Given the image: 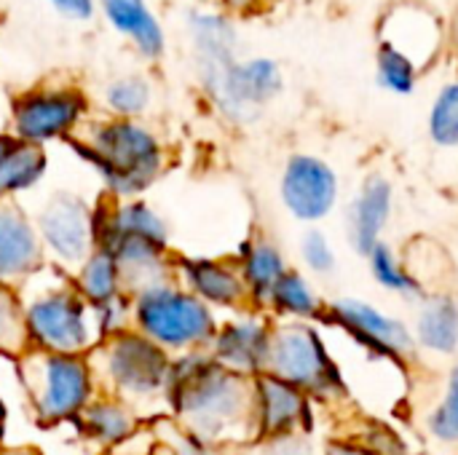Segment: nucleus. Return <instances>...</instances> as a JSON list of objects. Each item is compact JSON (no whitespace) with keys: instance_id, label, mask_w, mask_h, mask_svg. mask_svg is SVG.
I'll use <instances>...</instances> for the list:
<instances>
[{"instance_id":"2","label":"nucleus","mask_w":458,"mask_h":455,"mask_svg":"<svg viewBox=\"0 0 458 455\" xmlns=\"http://www.w3.org/2000/svg\"><path fill=\"white\" fill-rule=\"evenodd\" d=\"M70 145L121 198H131L150 188L164 169V147L140 121L105 118L89 123L83 137H70Z\"/></svg>"},{"instance_id":"42","label":"nucleus","mask_w":458,"mask_h":455,"mask_svg":"<svg viewBox=\"0 0 458 455\" xmlns=\"http://www.w3.org/2000/svg\"><path fill=\"white\" fill-rule=\"evenodd\" d=\"M0 455H35L32 451H8V453H0Z\"/></svg>"},{"instance_id":"27","label":"nucleus","mask_w":458,"mask_h":455,"mask_svg":"<svg viewBox=\"0 0 458 455\" xmlns=\"http://www.w3.org/2000/svg\"><path fill=\"white\" fill-rule=\"evenodd\" d=\"M78 292L83 300H89V306L99 308L115 298H121V276H118V265L113 260V255L107 249H94L86 263L78 271Z\"/></svg>"},{"instance_id":"35","label":"nucleus","mask_w":458,"mask_h":455,"mask_svg":"<svg viewBox=\"0 0 458 455\" xmlns=\"http://www.w3.org/2000/svg\"><path fill=\"white\" fill-rule=\"evenodd\" d=\"M301 260L314 276H330L338 268L335 247L330 244L327 233L319 228H311L301 239Z\"/></svg>"},{"instance_id":"15","label":"nucleus","mask_w":458,"mask_h":455,"mask_svg":"<svg viewBox=\"0 0 458 455\" xmlns=\"http://www.w3.org/2000/svg\"><path fill=\"white\" fill-rule=\"evenodd\" d=\"M311 400L274 378L258 375L255 378V432L258 440H279L293 434H309L311 429Z\"/></svg>"},{"instance_id":"29","label":"nucleus","mask_w":458,"mask_h":455,"mask_svg":"<svg viewBox=\"0 0 458 455\" xmlns=\"http://www.w3.org/2000/svg\"><path fill=\"white\" fill-rule=\"evenodd\" d=\"M83 432L99 445H118L134 429V416L121 402H91L81 410Z\"/></svg>"},{"instance_id":"5","label":"nucleus","mask_w":458,"mask_h":455,"mask_svg":"<svg viewBox=\"0 0 458 455\" xmlns=\"http://www.w3.org/2000/svg\"><path fill=\"white\" fill-rule=\"evenodd\" d=\"M199 86L220 118L247 126L258 121L274 99H279L284 91V72L271 56H239L225 70L199 80Z\"/></svg>"},{"instance_id":"38","label":"nucleus","mask_w":458,"mask_h":455,"mask_svg":"<svg viewBox=\"0 0 458 455\" xmlns=\"http://www.w3.org/2000/svg\"><path fill=\"white\" fill-rule=\"evenodd\" d=\"M48 5L67 21H91L97 16V0H48Z\"/></svg>"},{"instance_id":"21","label":"nucleus","mask_w":458,"mask_h":455,"mask_svg":"<svg viewBox=\"0 0 458 455\" xmlns=\"http://www.w3.org/2000/svg\"><path fill=\"white\" fill-rule=\"evenodd\" d=\"M180 268H182L185 284L191 287V295H196L201 303L223 306V308H239L250 303V292L236 263L185 257Z\"/></svg>"},{"instance_id":"37","label":"nucleus","mask_w":458,"mask_h":455,"mask_svg":"<svg viewBox=\"0 0 458 455\" xmlns=\"http://www.w3.org/2000/svg\"><path fill=\"white\" fill-rule=\"evenodd\" d=\"M244 455H322L317 453L309 434H293L279 440H258L252 442V451Z\"/></svg>"},{"instance_id":"22","label":"nucleus","mask_w":458,"mask_h":455,"mask_svg":"<svg viewBox=\"0 0 458 455\" xmlns=\"http://www.w3.org/2000/svg\"><path fill=\"white\" fill-rule=\"evenodd\" d=\"M99 249H107L113 255L118 265L121 287H126L134 298L153 287L169 284V265L164 260L161 247H153L140 239H115Z\"/></svg>"},{"instance_id":"12","label":"nucleus","mask_w":458,"mask_h":455,"mask_svg":"<svg viewBox=\"0 0 458 455\" xmlns=\"http://www.w3.org/2000/svg\"><path fill=\"white\" fill-rule=\"evenodd\" d=\"M378 43L400 51L427 72L445 51V21L419 0H394L378 19Z\"/></svg>"},{"instance_id":"28","label":"nucleus","mask_w":458,"mask_h":455,"mask_svg":"<svg viewBox=\"0 0 458 455\" xmlns=\"http://www.w3.org/2000/svg\"><path fill=\"white\" fill-rule=\"evenodd\" d=\"M150 102H153V83L148 80V75L140 72L118 75L102 88V105L107 107L110 118L137 121L140 115H145Z\"/></svg>"},{"instance_id":"34","label":"nucleus","mask_w":458,"mask_h":455,"mask_svg":"<svg viewBox=\"0 0 458 455\" xmlns=\"http://www.w3.org/2000/svg\"><path fill=\"white\" fill-rule=\"evenodd\" d=\"M349 437L362 442L373 455H413V448L408 445V440L384 418L360 416L357 426Z\"/></svg>"},{"instance_id":"30","label":"nucleus","mask_w":458,"mask_h":455,"mask_svg":"<svg viewBox=\"0 0 458 455\" xmlns=\"http://www.w3.org/2000/svg\"><path fill=\"white\" fill-rule=\"evenodd\" d=\"M46 172V153L38 145L16 142L0 164V198L32 188Z\"/></svg>"},{"instance_id":"6","label":"nucleus","mask_w":458,"mask_h":455,"mask_svg":"<svg viewBox=\"0 0 458 455\" xmlns=\"http://www.w3.org/2000/svg\"><path fill=\"white\" fill-rule=\"evenodd\" d=\"M89 115V97L78 86H35L11 105V134L19 142L43 147L51 139H70Z\"/></svg>"},{"instance_id":"25","label":"nucleus","mask_w":458,"mask_h":455,"mask_svg":"<svg viewBox=\"0 0 458 455\" xmlns=\"http://www.w3.org/2000/svg\"><path fill=\"white\" fill-rule=\"evenodd\" d=\"M266 308L274 311L279 316V322L322 324L325 322V311H327V300H322V295L309 282V276H303L301 271L290 268L279 279V284L274 287Z\"/></svg>"},{"instance_id":"26","label":"nucleus","mask_w":458,"mask_h":455,"mask_svg":"<svg viewBox=\"0 0 458 455\" xmlns=\"http://www.w3.org/2000/svg\"><path fill=\"white\" fill-rule=\"evenodd\" d=\"M365 260H368V271H370L373 282L384 292L397 295V298H408V300H419L421 295H427L421 290V284L413 279V274H411L403 252L394 249L392 244L381 241Z\"/></svg>"},{"instance_id":"3","label":"nucleus","mask_w":458,"mask_h":455,"mask_svg":"<svg viewBox=\"0 0 458 455\" xmlns=\"http://www.w3.org/2000/svg\"><path fill=\"white\" fill-rule=\"evenodd\" d=\"M266 375H274L301 389L311 402L330 405V408L341 402L349 405L344 378L317 324H303V322L271 324Z\"/></svg>"},{"instance_id":"4","label":"nucleus","mask_w":458,"mask_h":455,"mask_svg":"<svg viewBox=\"0 0 458 455\" xmlns=\"http://www.w3.org/2000/svg\"><path fill=\"white\" fill-rule=\"evenodd\" d=\"M134 319L140 333L164 351L209 346L217 333L212 308L201 303L196 295L177 290L172 284H161L137 295Z\"/></svg>"},{"instance_id":"36","label":"nucleus","mask_w":458,"mask_h":455,"mask_svg":"<svg viewBox=\"0 0 458 455\" xmlns=\"http://www.w3.org/2000/svg\"><path fill=\"white\" fill-rule=\"evenodd\" d=\"M27 341V327H24V314L16 303V298L0 287V351L16 354L24 349Z\"/></svg>"},{"instance_id":"39","label":"nucleus","mask_w":458,"mask_h":455,"mask_svg":"<svg viewBox=\"0 0 458 455\" xmlns=\"http://www.w3.org/2000/svg\"><path fill=\"white\" fill-rule=\"evenodd\" d=\"M322 455H373L362 442H357L354 437L344 434V437H333L325 442Z\"/></svg>"},{"instance_id":"7","label":"nucleus","mask_w":458,"mask_h":455,"mask_svg":"<svg viewBox=\"0 0 458 455\" xmlns=\"http://www.w3.org/2000/svg\"><path fill=\"white\" fill-rule=\"evenodd\" d=\"M24 386L40 421L56 424L81 416L91 397L86 362L78 357L38 351L24 362Z\"/></svg>"},{"instance_id":"33","label":"nucleus","mask_w":458,"mask_h":455,"mask_svg":"<svg viewBox=\"0 0 458 455\" xmlns=\"http://www.w3.org/2000/svg\"><path fill=\"white\" fill-rule=\"evenodd\" d=\"M424 426L432 440L458 448V362L445 373L440 400L429 408Z\"/></svg>"},{"instance_id":"41","label":"nucleus","mask_w":458,"mask_h":455,"mask_svg":"<svg viewBox=\"0 0 458 455\" xmlns=\"http://www.w3.org/2000/svg\"><path fill=\"white\" fill-rule=\"evenodd\" d=\"M16 142H19V139H16L13 134H5V131H0V164H3V158H5V156L13 150V147H16Z\"/></svg>"},{"instance_id":"20","label":"nucleus","mask_w":458,"mask_h":455,"mask_svg":"<svg viewBox=\"0 0 458 455\" xmlns=\"http://www.w3.org/2000/svg\"><path fill=\"white\" fill-rule=\"evenodd\" d=\"M43 244L13 201H0V282L30 276L40 268Z\"/></svg>"},{"instance_id":"9","label":"nucleus","mask_w":458,"mask_h":455,"mask_svg":"<svg viewBox=\"0 0 458 455\" xmlns=\"http://www.w3.org/2000/svg\"><path fill=\"white\" fill-rule=\"evenodd\" d=\"M279 198L293 220L319 225L341 201L338 169L317 153H293L282 166Z\"/></svg>"},{"instance_id":"1","label":"nucleus","mask_w":458,"mask_h":455,"mask_svg":"<svg viewBox=\"0 0 458 455\" xmlns=\"http://www.w3.org/2000/svg\"><path fill=\"white\" fill-rule=\"evenodd\" d=\"M166 392L193 440L207 445L258 442L255 378L236 375L212 357L188 354L172 362Z\"/></svg>"},{"instance_id":"18","label":"nucleus","mask_w":458,"mask_h":455,"mask_svg":"<svg viewBox=\"0 0 458 455\" xmlns=\"http://www.w3.org/2000/svg\"><path fill=\"white\" fill-rule=\"evenodd\" d=\"M411 333L419 354L454 359L458 354V298L451 290H435L416 300Z\"/></svg>"},{"instance_id":"31","label":"nucleus","mask_w":458,"mask_h":455,"mask_svg":"<svg viewBox=\"0 0 458 455\" xmlns=\"http://www.w3.org/2000/svg\"><path fill=\"white\" fill-rule=\"evenodd\" d=\"M427 134L435 147L458 150V75L445 80L429 102Z\"/></svg>"},{"instance_id":"23","label":"nucleus","mask_w":458,"mask_h":455,"mask_svg":"<svg viewBox=\"0 0 458 455\" xmlns=\"http://www.w3.org/2000/svg\"><path fill=\"white\" fill-rule=\"evenodd\" d=\"M236 265L247 284L250 303L263 306V308L268 306V298H271L274 287L279 284V279L290 271L284 252L271 239H263V236L244 241Z\"/></svg>"},{"instance_id":"32","label":"nucleus","mask_w":458,"mask_h":455,"mask_svg":"<svg viewBox=\"0 0 458 455\" xmlns=\"http://www.w3.org/2000/svg\"><path fill=\"white\" fill-rule=\"evenodd\" d=\"M421 75L424 72L408 56H403L400 51L378 43V48H376V80L386 94L411 97L419 88Z\"/></svg>"},{"instance_id":"10","label":"nucleus","mask_w":458,"mask_h":455,"mask_svg":"<svg viewBox=\"0 0 458 455\" xmlns=\"http://www.w3.org/2000/svg\"><path fill=\"white\" fill-rule=\"evenodd\" d=\"M105 375L113 389L126 400H150L169 383L172 362L161 346L142 333L110 335L105 351Z\"/></svg>"},{"instance_id":"19","label":"nucleus","mask_w":458,"mask_h":455,"mask_svg":"<svg viewBox=\"0 0 458 455\" xmlns=\"http://www.w3.org/2000/svg\"><path fill=\"white\" fill-rule=\"evenodd\" d=\"M97 13L145 62H158L166 54V29L148 0H97Z\"/></svg>"},{"instance_id":"8","label":"nucleus","mask_w":458,"mask_h":455,"mask_svg":"<svg viewBox=\"0 0 458 455\" xmlns=\"http://www.w3.org/2000/svg\"><path fill=\"white\" fill-rule=\"evenodd\" d=\"M322 324L344 333L346 338H352L354 343H360L370 351L394 357L400 362L411 365L419 357L411 324L400 316L386 314L384 308H378L370 300L352 298V295L327 300Z\"/></svg>"},{"instance_id":"17","label":"nucleus","mask_w":458,"mask_h":455,"mask_svg":"<svg viewBox=\"0 0 458 455\" xmlns=\"http://www.w3.org/2000/svg\"><path fill=\"white\" fill-rule=\"evenodd\" d=\"M268 343H271V322H266L263 316L247 314L242 319H233L217 327L209 343L212 349L209 357L236 375L258 378L266 373Z\"/></svg>"},{"instance_id":"40","label":"nucleus","mask_w":458,"mask_h":455,"mask_svg":"<svg viewBox=\"0 0 458 455\" xmlns=\"http://www.w3.org/2000/svg\"><path fill=\"white\" fill-rule=\"evenodd\" d=\"M268 0H215V5L220 8V11H225L228 16H252V13H258V11H263V5H266Z\"/></svg>"},{"instance_id":"11","label":"nucleus","mask_w":458,"mask_h":455,"mask_svg":"<svg viewBox=\"0 0 458 455\" xmlns=\"http://www.w3.org/2000/svg\"><path fill=\"white\" fill-rule=\"evenodd\" d=\"M27 341L38 351L78 357L91 343V324L81 295L56 290L30 303L24 314Z\"/></svg>"},{"instance_id":"16","label":"nucleus","mask_w":458,"mask_h":455,"mask_svg":"<svg viewBox=\"0 0 458 455\" xmlns=\"http://www.w3.org/2000/svg\"><path fill=\"white\" fill-rule=\"evenodd\" d=\"M394 215V185L386 174L370 172L346 209V236L357 255L368 257L381 241Z\"/></svg>"},{"instance_id":"14","label":"nucleus","mask_w":458,"mask_h":455,"mask_svg":"<svg viewBox=\"0 0 458 455\" xmlns=\"http://www.w3.org/2000/svg\"><path fill=\"white\" fill-rule=\"evenodd\" d=\"M185 35L196 78L204 80L239 59L236 19L217 5H193L185 11Z\"/></svg>"},{"instance_id":"24","label":"nucleus","mask_w":458,"mask_h":455,"mask_svg":"<svg viewBox=\"0 0 458 455\" xmlns=\"http://www.w3.org/2000/svg\"><path fill=\"white\" fill-rule=\"evenodd\" d=\"M94 239L99 247H107L115 239H140L153 247H166L164 220L142 201H126L107 215L105 223L94 220Z\"/></svg>"},{"instance_id":"13","label":"nucleus","mask_w":458,"mask_h":455,"mask_svg":"<svg viewBox=\"0 0 458 455\" xmlns=\"http://www.w3.org/2000/svg\"><path fill=\"white\" fill-rule=\"evenodd\" d=\"M40 244L64 265H83L94 252V217L89 206L70 196H54L38 217Z\"/></svg>"}]
</instances>
